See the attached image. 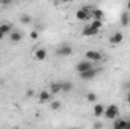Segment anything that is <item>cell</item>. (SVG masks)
I'll return each mask as SVG.
<instances>
[{
    "label": "cell",
    "mask_w": 130,
    "mask_h": 129,
    "mask_svg": "<svg viewBox=\"0 0 130 129\" xmlns=\"http://www.w3.org/2000/svg\"><path fill=\"white\" fill-rule=\"evenodd\" d=\"M118 112H120V108L117 105H109V106H106L103 117L107 119V120H117L118 119Z\"/></svg>",
    "instance_id": "obj_1"
},
{
    "label": "cell",
    "mask_w": 130,
    "mask_h": 129,
    "mask_svg": "<svg viewBox=\"0 0 130 129\" xmlns=\"http://www.w3.org/2000/svg\"><path fill=\"white\" fill-rule=\"evenodd\" d=\"M76 18L79 21H88L91 18V8H80V9H77Z\"/></svg>",
    "instance_id": "obj_2"
},
{
    "label": "cell",
    "mask_w": 130,
    "mask_h": 129,
    "mask_svg": "<svg viewBox=\"0 0 130 129\" xmlns=\"http://www.w3.org/2000/svg\"><path fill=\"white\" fill-rule=\"evenodd\" d=\"M91 68H94V67H92V62H91V61H88V59L80 61L79 64L76 65V70H77V73H79V74H82V73H85V71H88V70H91Z\"/></svg>",
    "instance_id": "obj_3"
},
{
    "label": "cell",
    "mask_w": 130,
    "mask_h": 129,
    "mask_svg": "<svg viewBox=\"0 0 130 129\" xmlns=\"http://www.w3.org/2000/svg\"><path fill=\"white\" fill-rule=\"evenodd\" d=\"M85 58L88 61H91V62H95V61H101L103 59V55L100 52H95V50H89V52L85 53Z\"/></svg>",
    "instance_id": "obj_4"
},
{
    "label": "cell",
    "mask_w": 130,
    "mask_h": 129,
    "mask_svg": "<svg viewBox=\"0 0 130 129\" xmlns=\"http://www.w3.org/2000/svg\"><path fill=\"white\" fill-rule=\"evenodd\" d=\"M33 56H35L36 61H45V59H47V50H45L44 47H38V49L35 50Z\"/></svg>",
    "instance_id": "obj_5"
},
{
    "label": "cell",
    "mask_w": 130,
    "mask_h": 129,
    "mask_svg": "<svg viewBox=\"0 0 130 129\" xmlns=\"http://www.w3.org/2000/svg\"><path fill=\"white\" fill-rule=\"evenodd\" d=\"M97 74H98L97 68H91V70H88V71L82 73V74H80V79H83V81H89V79H94Z\"/></svg>",
    "instance_id": "obj_6"
},
{
    "label": "cell",
    "mask_w": 130,
    "mask_h": 129,
    "mask_svg": "<svg viewBox=\"0 0 130 129\" xmlns=\"http://www.w3.org/2000/svg\"><path fill=\"white\" fill-rule=\"evenodd\" d=\"M123 41H124V35H123V32H115L112 36H110V40H109V43L113 44V46L121 44Z\"/></svg>",
    "instance_id": "obj_7"
},
{
    "label": "cell",
    "mask_w": 130,
    "mask_h": 129,
    "mask_svg": "<svg viewBox=\"0 0 130 129\" xmlns=\"http://www.w3.org/2000/svg\"><path fill=\"white\" fill-rule=\"evenodd\" d=\"M73 53V49H71V46H61L58 50H56V55H59V56H70Z\"/></svg>",
    "instance_id": "obj_8"
},
{
    "label": "cell",
    "mask_w": 130,
    "mask_h": 129,
    "mask_svg": "<svg viewBox=\"0 0 130 129\" xmlns=\"http://www.w3.org/2000/svg\"><path fill=\"white\" fill-rule=\"evenodd\" d=\"M104 109H106V106H104L103 103H95V105H94V115H95L97 119H101V117L104 115Z\"/></svg>",
    "instance_id": "obj_9"
},
{
    "label": "cell",
    "mask_w": 130,
    "mask_h": 129,
    "mask_svg": "<svg viewBox=\"0 0 130 129\" xmlns=\"http://www.w3.org/2000/svg\"><path fill=\"white\" fill-rule=\"evenodd\" d=\"M98 32H100V31H95V29H94V28H91L89 24H86V26L83 28V31H82L83 36H97Z\"/></svg>",
    "instance_id": "obj_10"
},
{
    "label": "cell",
    "mask_w": 130,
    "mask_h": 129,
    "mask_svg": "<svg viewBox=\"0 0 130 129\" xmlns=\"http://www.w3.org/2000/svg\"><path fill=\"white\" fill-rule=\"evenodd\" d=\"M91 18H92V20H101V21H103V18H104V12H103L101 9H98V8L91 9Z\"/></svg>",
    "instance_id": "obj_11"
},
{
    "label": "cell",
    "mask_w": 130,
    "mask_h": 129,
    "mask_svg": "<svg viewBox=\"0 0 130 129\" xmlns=\"http://www.w3.org/2000/svg\"><path fill=\"white\" fill-rule=\"evenodd\" d=\"M50 97H52L50 91H47V90H42V91L38 94V100H39L41 103H44V102H48V100H50Z\"/></svg>",
    "instance_id": "obj_12"
},
{
    "label": "cell",
    "mask_w": 130,
    "mask_h": 129,
    "mask_svg": "<svg viewBox=\"0 0 130 129\" xmlns=\"http://www.w3.org/2000/svg\"><path fill=\"white\" fill-rule=\"evenodd\" d=\"M48 91H50V94H58V93H61V82H52L50 87H48Z\"/></svg>",
    "instance_id": "obj_13"
},
{
    "label": "cell",
    "mask_w": 130,
    "mask_h": 129,
    "mask_svg": "<svg viewBox=\"0 0 130 129\" xmlns=\"http://www.w3.org/2000/svg\"><path fill=\"white\" fill-rule=\"evenodd\" d=\"M21 38H23V35H21V32H18V31H12V32L9 33V40L12 43H18V41H21Z\"/></svg>",
    "instance_id": "obj_14"
},
{
    "label": "cell",
    "mask_w": 130,
    "mask_h": 129,
    "mask_svg": "<svg viewBox=\"0 0 130 129\" xmlns=\"http://www.w3.org/2000/svg\"><path fill=\"white\" fill-rule=\"evenodd\" d=\"M121 24L123 26H129L130 24V12L129 11L121 12Z\"/></svg>",
    "instance_id": "obj_15"
},
{
    "label": "cell",
    "mask_w": 130,
    "mask_h": 129,
    "mask_svg": "<svg viewBox=\"0 0 130 129\" xmlns=\"http://www.w3.org/2000/svg\"><path fill=\"white\" fill-rule=\"evenodd\" d=\"M0 32L3 33V35H8V33L12 32V26L9 23H2L0 24Z\"/></svg>",
    "instance_id": "obj_16"
},
{
    "label": "cell",
    "mask_w": 130,
    "mask_h": 129,
    "mask_svg": "<svg viewBox=\"0 0 130 129\" xmlns=\"http://www.w3.org/2000/svg\"><path fill=\"white\" fill-rule=\"evenodd\" d=\"M71 90H73V84H71L70 81L61 82V91H62V93H70Z\"/></svg>",
    "instance_id": "obj_17"
},
{
    "label": "cell",
    "mask_w": 130,
    "mask_h": 129,
    "mask_svg": "<svg viewBox=\"0 0 130 129\" xmlns=\"http://www.w3.org/2000/svg\"><path fill=\"white\" fill-rule=\"evenodd\" d=\"M124 126H126V120L124 119L113 120V129H124Z\"/></svg>",
    "instance_id": "obj_18"
},
{
    "label": "cell",
    "mask_w": 130,
    "mask_h": 129,
    "mask_svg": "<svg viewBox=\"0 0 130 129\" xmlns=\"http://www.w3.org/2000/svg\"><path fill=\"white\" fill-rule=\"evenodd\" d=\"M89 26L94 28L95 31H101V28H103V21H101V20H92V21L89 23Z\"/></svg>",
    "instance_id": "obj_19"
},
{
    "label": "cell",
    "mask_w": 130,
    "mask_h": 129,
    "mask_svg": "<svg viewBox=\"0 0 130 129\" xmlns=\"http://www.w3.org/2000/svg\"><path fill=\"white\" fill-rule=\"evenodd\" d=\"M20 21H21L23 24H30V23H32V17H30L29 14H23V15L20 17Z\"/></svg>",
    "instance_id": "obj_20"
},
{
    "label": "cell",
    "mask_w": 130,
    "mask_h": 129,
    "mask_svg": "<svg viewBox=\"0 0 130 129\" xmlns=\"http://www.w3.org/2000/svg\"><path fill=\"white\" fill-rule=\"evenodd\" d=\"M61 106H62V103H61L59 100H53V102L50 103V108H52L53 111H59V109H61Z\"/></svg>",
    "instance_id": "obj_21"
},
{
    "label": "cell",
    "mask_w": 130,
    "mask_h": 129,
    "mask_svg": "<svg viewBox=\"0 0 130 129\" xmlns=\"http://www.w3.org/2000/svg\"><path fill=\"white\" fill-rule=\"evenodd\" d=\"M86 100L91 102V103L95 102V100H97V94H95V93H88V94H86Z\"/></svg>",
    "instance_id": "obj_22"
},
{
    "label": "cell",
    "mask_w": 130,
    "mask_h": 129,
    "mask_svg": "<svg viewBox=\"0 0 130 129\" xmlns=\"http://www.w3.org/2000/svg\"><path fill=\"white\" fill-rule=\"evenodd\" d=\"M38 36H39V32L38 31H32V32L29 33V38L30 40H38Z\"/></svg>",
    "instance_id": "obj_23"
},
{
    "label": "cell",
    "mask_w": 130,
    "mask_h": 129,
    "mask_svg": "<svg viewBox=\"0 0 130 129\" xmlns=\"http://www.w3.org/2000/svg\"><path fill=\"white\" fill-rule=\"evenodd\" d=\"M92 128L94 129H103V122H94Z\"/></svg>",
    "instance_id": "obj_24"
},
{
    "label": "cell",
    "mask_w": 130,
    "mask_h": 129,
    "mask_svg": "<svg viewBox=\"0 0 130 129\" xmlns=\"http://www.w3.org/2000/svg\"><path fill=\"white\" fill-rule=\"evenodd\" d=\"M26 96H27V97H33V96H35V93H33V90H27V93H26Z\"/></svg>",
    "instance_id": "obj_25"
},
{
    "label": "cell",
    "mask_w": 130,
    "mask_h": 129,
    "mask_svg": "<svg viewBox=\"0 0 130 129\" xmlns=\"http://www.w3.org/2000/svg\"><path fill=\"white\" fill-rule=\"evenodd\" d=\"M126 100L130 103V88H129V91H127V94H126Z\"/></svg>",
    "instance_id": "obj_26"
},
{
    "label": "cell",
    "mask_w": 130,
    "mask_h": 129,
    "mask_svg": "<svg viewBox=\"0 0 130 129\" xmlns=\"http://www.w3.org/2000/svg\"><path fill=\"white\" fill-rule=\"evenodd\" d=\"M126 11H130V2L126 3Z\"/></svg>",
    "instance_id": "obj_27"
},
{
    "label": "cell",
    "mask_w": 130,
    "mask_h": 129,
    "mask_svg": "<svg viewBox=\"0 0 130 129\" xmlns=\"http://www.w3.org/2000/svg\"><path fill=\"white\" fill-rule=\"evenodd\" d=\"M0 3H2V5H9L11 2H9V0H5V2H0Z\"/></svg>",
    "instance_id": "obj_28"
},
{
    "label": "cell",
    "mask_w": 130,
    "mask_h": 129,
    "mask_svg": "<svg viewBox=\"0 0 130 129\" xmlns=\"http://www.w3.org/2000/svg\"><path fill=\"white\" fill-rule=\"evenodd\" d=\"M5 36H6V35H3V33L0 32V41H2V40H3V38H5Z\"/></svg>",
    "instance_id": "obj_29"
},
{
    "label": "cell",
    "mask_w": 130,
    "mask_h": 129,
    "mask_svg": "<svg viewBox=\"0 0 130 129\" xmlns=\"http://www.w3.org/2000/svg\"><path fill=\"white\" fill-rule=\"evenodd\" d=\"M0 85H2V79H0Z\"/></svg>",
    "instance_id": "obj_30"
},
{
    "label": "cell",
    "mask_w": 130,
    "mask_h": 129,
    "mask_svg": "<svg viewBox=\"0 0 130 129\" xmlns=\"http://www.w3.org/2000/svg\"><path fill=\"white\" fill-rule=\"evenodd\" d=\"M73 129H76V128H73Z\"/></svg>",
    "instance_id": "obj_31"
}]
</instances>
